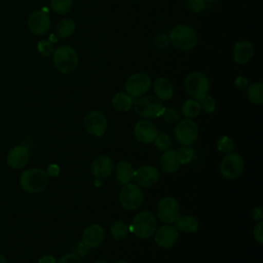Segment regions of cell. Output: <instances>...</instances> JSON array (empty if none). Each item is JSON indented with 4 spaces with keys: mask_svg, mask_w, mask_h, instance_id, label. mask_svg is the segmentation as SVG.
Wrapping results in <instances>:
<instances>
[{
    "mask_svg": "<svg viewBox=\"0 0 263 263\" xmlns=\"http://www.w3.org/2000/svg\"><path fill=\"white\" fill-rule=\"evenodd\" d=\"M178 155L181 164L189 163L194 157V150L190 146H182L178 150Z\"/></svg>",
    "mask_w": 263,
    "mask_h": 263,
    "instance_id": "cell-33",
    "label": "cell"
},
{
    "mask_svg": "<svg viewBox=\"0 0 263 263\" xmlns=\"http://www.w3.org/2000/svg\"><path fill=\"white\" fill-rule=\"evenodd\" d=\"M253 233L257 242L262 243L263 242V222L262 221H259V223L255 226Z\"/></svg>",
    "mask_w": 263,
    "mask_h": 263,
    "instance_id": "cell-39",
    "label": "cell"
},
{
    "mask_svg": "<svg viewBox=\"0 0 263 263\" xmlns=\"http://www.w3.org/2000/svg\"><path fill=\"white\" fill-rule=\"evenodd\" d=\"M174 135L182 146H191L198 137V125L191 118L183 119L176 125Z\"/></svg>",
    "mask_w": 263,
    "mask_h": 263,
    "instance_id": "cell-8",
    "label": "cell"
},
{
    "mask_svg": "<svg viewBox=\"0 0 263 263\" xmlns=\"http://www.w3.org/2000/svg\"><path fill=\"white\" fill-rule=\"evenodd\" d=\"M234 84H235V86L237 87V88H245L246 86H247V84H248V79L247 78H245V77H242V76H238V77H236V79L234 80Z\"/></svg>",
    "mask_w": 263,
    "mask_h": 263,
    "instance_id": "cell-41",
    "label": "cell"
},
{
    "mask_svg": "<svg viewBox=\"0 0 263 263\" xmlns=\"http://www.w3.org/2000/svg\"><path fill=\"white\" fill-rule=\"evenodd\" d=\"M179 237V231L176 226L171 224H165L160 226L154 232V239L157 246L168 249L172 248Z\"/></svg>",
    "mask_w": 263,
    "mask_h": 263,
    "instance_id": "cell-14",
    "label": "cell"
},
{
    "mask_svg": "<svg viewBox=\"0 0 263 263\" xmlns=\"http://www.w3.org/2000/svg\"><path fill=\"white\" fill-rule=\"evenodd\" d=\"M30 153L26 146L18 145L11 148L6 156V162L13 170L23 168L29 161Z\"/></svg>",
    "mask_w": 263,
    "mask_h": 263,
    "instance_id": "cell-18",
    "label": "cell"
},
{
    "mask_svg": "<svg viewBox=\"0 0 263 263\" xmlns=\"http://www.w3.org/2000/svg\"><path fill=\"white\" fill-rule=\"evenodd\" d=\"M133 104L134 100L127 92L119 91L112 98V107L117 112H127Z\"/></svg>",
    "mask_w": 263,
    "mask_h": 263,
    "instance_id": "cell-24",
    "label": "cell"
},
{
    "mask_svg": "<svg viewBox=\"0 0 263 263\" xmlns=\"http://www.w3.org/2000/svg\"><path fill=\"white\" fill-rule=\"evenodd\" d=\"M156 226L157 221L154 214L150 211H142L134 217L128 228L137 237L146 239L154 234Z\"/></svg>",
    "mask_w": 263,
    "mask_h": 263,
    "instance_id": "cell-2",
    "label": "cell"
},
{
    "mask_svg": "<svg viewBox=\"0 0 263 263\" xmlns=\"http://www.w3.org/2000/svg\"><path fill=\"white\" fill-rule=\"evenodd\" d=\"M199 104H200V107H201V110H203L204 112L206 113H212L215 111L216 109V101L215 99L210 96V95H206L205 97H203L201 100L198 101Z\"/></svg>",
    "mask_w": 263,
    "mask_h": 263,
    "instance_id": "cell-36",
    "label": "cell"
},
{
    "mask_svg": "<svg viewBox=\"0 0 263 263\" xmlns=\"http://www.w3.org/2000/svg\"><path fill=\"white\" fill-rule=\"evenodd\" d=\"M153 89L160 101H168L174 96L173 82L166 77H158L153 84Z\"/></svg>",
    "mask_w": 263,
    "mask_h": 263,
    "instance_id": "cell-21",
    "label": "cell"
},
{
    "mask_svg": "<svg viewBox=\"0 0 263 263\" xmlns=\"http://www.w3.org/2000/svg\"><path fill=\"white\" fill-rule=\"evenodd\" d=\"M95 263H109V262L107 260H105V259H99Z\"/></svg>",
    "mask_w": 263,
    "mask_h": 263,
    "instance_id": "cell-45",
    "label": "cell"
},
{
    "mask_svg": "<svg viewBox=\"0 0 263 263\" xmlns=\"http://www.w3.org/2000/svg\"><path fill=\"white\" fill-rule=\"evenodd\" d=\"M247 97L251 103L261 105L263 103V84L261 82L251 84L247 89Z\"/></svg>",
    "mask_w": 263,
    "mask_h": 263,
    "instance_id": "cell-28",
    "label": "cell"
},
{
    "mask_svg": "<svg viewBox=\"0 0 263 263\" xmlns=\"http://www.w3.org/2000/svg\"><path fill=\"white\" fill-rule=\"evenodd\" d=\"M57 263H82V261L77 254L69 253L64 255Z\"/></svg>",
    "mask_w": 263,
    "mask_h": 263,
    "instance_id": "cell-38",
    "label": "cell"
},
{
    "mask_svg": "<svg viewBox=\"0 0 263 263\" xmlns=\"http://www.w3.org/2000/svg\"><path fill=\"white\" fill-rule=\"evenodd\" d=\"M52 10L58 14H66L72 7V0H50Z\"/></svg>",
    "mask_w": 263,
    "mask_h": 263,
    "instance_id": "cell-30",
    "label": "cell"
},
{
    "mask_svg": "<svg viewBox=\"0 0 263 263\" xmlns=\"http://www.w3.org/2000/svg\"><path fill=\"white\" fill-rule=\"evenodd\" d=\"M155 147L159 150V151H166L171 148L172 146V141L171 138L168 137V135L166 134H160L157 135V137L155 138V140L153 141Z\"/></svg>",
    "mask_w": 263,
    "mask_h": 263,
    "instance_id": "cell-32",
    "label": "cell"
},
{
    "mask_svg": "<svg viewBox=\"0 0 263 263\" xmlns=\"http://www.w3.org/2000/svg\"><path fill=\"white\" fill-rule=\"evenodd\" d=\"M245 167L242 157L236 152H230L225 155L220 163V173L226 179H236L240 176Z\"/></svg>",
    "mask_w": 263,
    "mask_h": 263,
    "instance_id": "cell-10",
    "label": "cell"
},
{
    "mask_svg": "<svg viewBox=\"0 0 263 263\" xmlns=\"http://www.w3.org/2000/svg\"><path fill=\"white\" fill-rule=\"evenodd\" d=\"M114 168V163L111 157L108 155L102 154L95 158L91 163V172L93 176L98 179H106L108 178Z\"/></svg>",
    "mask_w": 263,
    "mask_h": 263,
    "instance_id": "cell-19",
    "label": "cell"
},
{
    "mask_svg": "<svg viewBox=\"0 0 263 263\" xmlns=\"http://www.w3.org/2000/svg\"><path fill=\"white\" fill-rule=\"evenodd\" d=\"M134 173H135L134 166L127 160H121L115 166L116 181L120 185L129 183L134 178Z\"/></svg>",
    "mask_w": 263,
    "mask_h": 263,
    "instance_id": "cell-23",
    "label": "cell"
},
{
    "mask_svg": "<svg viewBox=\"0 0 263 263\" xmlns=\"http://www.w3.org/2000/svg\"><path fill=\"white\" fill-rule=\"evenodd\" d=\"M180 204L176 198L172 196L162 197L156 205L157 217L166 224L175 223L180 217Z\"/></svg>",
    "mask_w": 263,
    "mask_h": 263,
    "instance_id": "cell-9",
    "label": "cell"
},
{
    "mask_svg": "<svg viewBox=\"0 0 263 263\" xmlns=\"http://www.w3.org/2000/svg\"><path fill=\"white\" fill-rule=\"evenodd\" d=\"M254 54V46L249 40H240L236 42L232 49L233 60L237 64H246L251 61Z\"/></svg>",
    "mask_w": 263,
    "mask_h": 263,
    "instance_id": "cell-20",
    "label": "cell"
},
{
    "mask_svg": "<svg viewBox=\"0 0 263 263\" xmlns=\"http://www.w3.org/2000/svg\"><path fill=\"white\" fill-rule=\"evenodd\" d=\"M134 134L140 143L150 144L157 137L158 130L152 121L148 119H141L136 122L134 126Z\"/></svg>",
    "mask_w": 263,
    "mask_h": 263,
    "instance_id": "cell-13",
    "label": "cell"
},
{
    "mask_svg": "<svg viewBox=\"0 0 263 263\" xmlns=\"http://www.w3.org/2000/svg\"><path fill=\"white\" fill-rule=\"evenodd\" d=\"M82 243L87 249L99 247L105 239V230L100 224L87 226L82 233Z\"/></svg>",
    "mask_w": 263,
    "mask_h": 263,
    "instance_id": "cell-17",
    "label": "cell"
},
{
    "mask_svg": "<svg viewBox=\"0 0 263 263\" xmlns=\"http://www.w3.org/2000/svg\"><path fill=\"white\" fill-rule=\"evenodd\" d=\"M135 112L144 118H156L164 110L162 102L154 96H142L134 102Z\"/></svg>",
    "mask_w": 263,
    "mask_h": 263,
    "instance_id": "cell-6",
    "label": "cell"
},
{
    "mask_svg": "<svg viewBox=\"0 0 263 263\" xmlns=\"http://www.w3.org/2000/svg\"><path fill=\"white\" fill-rule=\"evenodd\" d=\"M181 111L186 118H194L197 115H199L201 111V107L198 101L194 99H188L183 103L181 107Z\"/></svg>",
    "mask_w": 263,
    "mask_h": 263,
    "instance_id": "cell-27",
    "label": "cell"
},
{
    "mask_svg": "<svg viewBox=\"0 0 263 263\" xmlns=\"http://www.w3.org/2000/svg\"><path fill=\"white\" fill-rule=\"evenodd\" d=\"M171 43L182 51H189L197 44V34L195 30L187 24H178L170 32Z\"/></svg>",
    "mask_w": 263,
    "mask_h": 263,
    "instance_id": "cell-1",
    "label": "cell"
},
{
    "mask_svg": "<svg viewBox=\"0 0 263 263\" xmlns=\"http://www.w3.org/2000/svg\"><path fill=\"white\" fill-rule=\"evenodd\" d=\"M110 232L116 240H120L127 236V234L129 232V228L123 221L117 220L112 223V225L110 227Z\"/></svg>",
    "mask_w": 263,
    "mask_h": 263,
    "instance_id": "cell-29",
    "label": "cell"
},
{
    "mask_svg": "<svg viewBox=\"0 0 263 263\" xmlns=\"http://www.w3.org/2000/svg\"><path fill=\"white\" fill-rule=\"evenodd\" d=\"M205 2H216V1H220V0H204Z\"/></svg>",
    "mask_w": 263,
    "mask_h": 263,
    "instance_id": "cell-46",
    "label": "cell"
},
{
    "mask_svg": "<svg viewBox=\"0 0 263 263\" xmlns=\"http://www.w3.org/2000/svg\"><path fill=\"white\" fill-rule=\"evenodd\" d=\"M144 200V194L141 188L133 183H126L122 185L119 192L120 205L126 211L138 210Z\"/></svg>",
    "mask_w": 263,
    "mask_h": 263,
    "instance_id": "cell-7",
    "label": "cell"
},
{
    "mask_svg": "<svg viewBox=\"0 0 263 263\" xmlns=\"http://www.w3.org/2000/svg\"><path fill=\"white\" fill-rule=\"evenodd\" d=\"M185 6L187 10L193 13H198L205 9V1L204 0H186Z\"/></svg>",
    "mask_w": 263,
    "mask_h": 263,
    "instance_id": "cell-35",
    "label": "cell"
},
{
    "mask_svg": "<svg viewBox=\"0 0 263 263\" xmlns=\"http://www.w3.org/2000/svg\"><path fill=\"white\" fill-rule=\"evenodd\" d=\"M57 35L60 38H69L70 36H72L76 30V24L73 20L65 17L62 18L58 25H57Z\"/></svg>",
    "mask_w": 263,
    "mask_h": 263,
    "instance_id": "cell-26",
    "label": "cell"
},
{
    "mask_svg": "<svg viewBox=\"0 0 263 263\" xmlns=\"http://www.w3.org/2000/svg\"><path fill=\"white\" fill-rule=\"evenodd\" d=\"M0 263H7L5 257L3 255H1V254H0Z\"/></svg>",
    "mask_w": 263,
    "mask_h": 263,
    "instance_id": "cell-44",
    "label": "cell"
},
{
    "mask_svg": "<svg viewBox=\"0 0 263 263\" xmlns=\"http://www.w3.org/2000/svg\"><path fill=\"white\" fill-rule=\"evenodd\" d=\"M46 174L48 177H57L60 174V167L57 164H49L46 170Z\"/></svg>",
    "mask_w": 263,
    "mask_h": 263,
    "instance_id": "cell-40",
    "label": "cell"
},
{
    "mask_svg": "<svg viewBox=\"0 0 263 263\" xmlns=\"http://www.w3.org/2000/svg\"><path fill=\"white\" fill-rule=\"evenodd\" d=\"M262 209L261 208H255L253 210V218L254 220H257V221H262Z\"/></svg>",
    "mask_w": 263,
    "mask_h": 263,
    "instance_id": "cell-43",
    "label": "cell"
},
{
    "mask_svg": "<svg viewBox=\"0 0 263 263\" xmlns=\"http://www.w3.org/2000/svg\"><path fill=\"white\" fill-rule=\"evenodd\" d=\"M38 263H57V260L51 255H45L39 259Z\"/></svg>",
    "mask_w": 263,
    "mask_h": 263,
    "instance_id": "cell-42",
    "label": "cell"
},
{
    "mask_svg": "<svg viewBox=\"0 0 263 263\" xmlns=\"http://www.w3.org/2000/svg\"><path fill=\"white\" fill-rule=\"evenodd\" d=\"M151 86L150 77L143 72L132 74L125 81L124 87L132 98H139L145 95Z\"/></svg>",
    "mask_w": 263,
    "mask_h": 263,
    "instance_id": "cell-11",
    "label": "cell"
},
{
    "mask_svg": "<svg viewBox=\"0 0 263 263\" xmlns=\"http://www.w3.org/2000/svg\"><path fill=\"white\" fill-rule=\"evenodd\" d=\"M175 226L177 229L187 232V233H192L195 232L198 229L199 223L197 219L193 216H183L179 217L178 220L175 222Z\"/></svg>",
    "mask_w": 263,
    "mask_h": 263,
    "instance_id": "cell-25",
    "label": "cell"
},
{
    "mask_svg": "<svg viewBox=\"0 0 263 263\" xmlns=\"http://www.w3.org/2000/svg\"><path fill=\"white\" fill-rule=\"evenodd\" d=\"M134 179L142 187H152L159 180V172L153 165H142L135 171Z\"/></svg>",
    "mask_w": 263,
    "mask_h": 263,
    "instance_id": "cell-16",
    "label": "cell"
},
{
    "mask_svg": "<svg viewBox=\"0 0 263 263\" xmlns=\"http://www.w3.org/2000/svg\"><path fill=\"white\" fill-rule=\"evenodd\" d=\"M164 119L165 122L167 123H175L177 121H179L180 119V112L173 107H168V108H164L162 115H161Z\"/></svg>",
    "mask_w": 263,
    "mask_h": 263,
    "instance_id": "cell-34",
    "label": "cell"
},
{
    "mask_svg": "<svg viewBox=\"0 0 263 263\" xmlns=\"http://www.w3.org/2000/svg\"><path fill=\"white\" fill-rule=\"evenodd\" d=\"M37 48L39 50V52L44 55V57H50L53 54L54 52V48L52 46V44L49 41L46 40H42L37 44Z\"/></svg>",
    "mask_w": 263,
    "mask_h": 263,
    "instance_id": "cell-37",
    "label": "cell"
},
{
    "mask_svg": "<svg viewBox=\"0 0 263 263\" xmlns=\"http://www.w3.org/2000/svg\"><path fill=\"white\" fill-rule=\"evenodd\" d=\"M180 158L178 151L175 149H168L163 152L160 157V166L163 172L167 174H173L177 172L180 167Z\"/></svg>",
    "mask_w": 263,
    "mask_h": 263,
    "instance_id": "cell-22",
    "label": "cell"
},
{
    "mask_svg": "<svg viewBox=\"0 0 263 263\" xmlns=\"http://www.w3.org/2000/svg\"><path fill=\"white\" fill-rule=\"evenodd\" d=\"M29 30L35 35H44L50 28V18L43 10H37L30 14L28 18Z\"/></svg>",
    "mask_w": 263,
    "mask_h": 263,
    "instance_id": "cell-15",
    "label": "cell"
},
{
    "mask_svg": "<svg viewBox=\"0 0 263 263\" xmlns=\"http://www.w3.org/2000/svg\"><path fill=\"white\" fill-rule=\"evenodd\" d=\"M116 263H128V262H126V261H118Z\"/></svg>",
    "mask_w": 263,
    "mask_h": 263,
    "instance_id": "cell-47",
    "label": "cell"
},
{
    "mask_svg": "<svg viewBox=\"0 0 263 263\" xmlns=\"http://www.w3.org/2000/svg\"><path fill=\"white\" fill-rule=\"evenodd\" d=\"M217 149L222 153H230L234 149V141L228 136H222L217 142Z\"/></svg>",
    "mask_w": 263,
    "mask_h": 263,
    "instance_id": "cell-31",
    "label": "cell"
},
{
    "mask_svg": "<svg viewBox=\"0 0 263 263\" xmlns=\"http://www.w3.org/2000/svg\"><path fill=\"white\" fill-rule=\"evenodd\" d=\"M184 87L189 97L199 101L209 95L210 80L201 72H192L185 78Z\"/></svg>",
    "mask_w": 263,
    "mask_h": 263,
    "instance_id": "cell-5",
    "label": "cell"
},
{
    "mask_svg": "<svg viewBox=\"0 0 263 263\" xmlns=\"http://www.w3.org/2000/svg\"><path fill=\"white\" fill-rule=\"evenodd\" d=\"M52 59L55 69L62 74L72 73L78 66V54L69 45H62L54 49Z\"/></svg>",
    "mask_w": 263,
    "mask_h": 263,
    "instance_id": "cell-4",
    "label": "cell"
},
{
    "mask_svg": "<svg viewBox=\"0 0 263 263\" xmlns=\"http://www.w3.org/2000/svg\"><path fill=\"white\" fill-rule=\"evenodd\" d=\"M48 183L46 172L38 167L28 168L20 177L21 187L29 193H40Z\"/></svg>",
    "mask_w": 263,
    "mask_h": 263,
    "instance_id": "cell-3",
    "label": "cell"
},
{
    "mask_svg": "<svg viewBox=\"0 0 263 263\" xmlns=\"http://www.w3.org/2000/svg\"><path fill=\"white\" fill-rule=\"evenodd\" d=\"M83 122L86 130L95 137L103 136L106 133L108 127L107 117L103 112L99 110L89 111L84 116Z\"/></svg>",
    "mask_w": 263,
    "mask_h": 263,
    "instance_id": "cell-12",
    "label": "cell"
}]
</instances>
